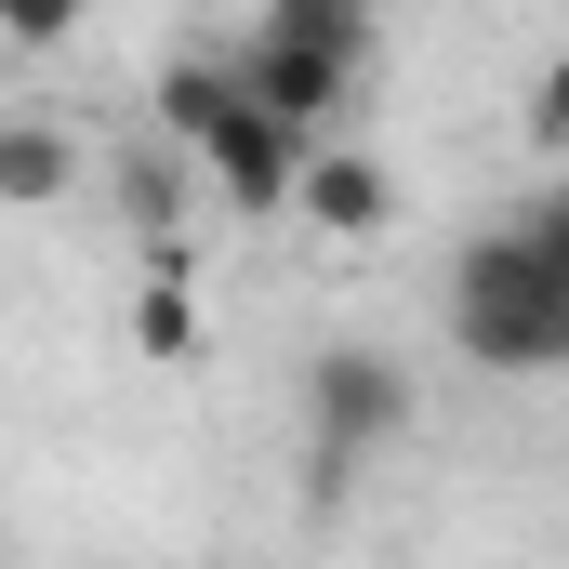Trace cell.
Instances as JSON below:
<instances>
[{
	"instance_id": "cell-1",
	"label": "cell",
	"mask_w": 569,
	"mask_h": 569,
	"mask_svg": "<svg viewBox=\"0 0 569 569\" xmlns=\"http://www.w3.org/2000/svg\"><path fill=\"white\" fill-rule=\"evenodd\" d=\"M358 67H371V13H358V0H279V13L226 53L239 107H266L291 146H331L345 93H358Z\"/></svg>"
},
{
	"instance_id": "cell-2",
	"label": "cell",
	"mask_w": 569,
	"mask_h": 569,
	"mask_svg": "<svg viewBox=\"0 0 569 569\" xmlns=\"http://www.w3.org/2000/svg\"><path fill=\"white\" fill-rule=\"evenodd\" d=\"M159 146H186V172L226 186V212H291V186H305V146L266 107H239V80L199 67V53L159 67Z\"/></svg>"
},
{
	"instance_id": "cell-3",
	"label": "cell",
	"mask_w": 569,
	"mask_h": 569,
	"mask_svg": "<svg viewBox=\"0 0 569 569\" xmlns=\"http://www.w3.org/2000/svg\"><path fill=\"white\" fill-rule=\"evenodd\" d=\"M450 345L477 371H569V291L530 266L517 226H490V239L450 252Z\"/></svg>"
},
{
	"instance_id": "cell-4",
	"label": "cell",
	"mask_w": 569,
	"mask_h": 569,
	"mask_svg": "<svg viewBox=\"0 0 569 569\" xmlns=\"http://www.w3.org/2000/svg\"><path fill=\"white\" fill-rule=\"evenodd\" d=\"M398 425H411V371L385 345H318L305 358V437H318V463H358Z\"/></svg>"
},
{
	"instance_id": "cell-5",
	"label": "cell",
	"mask_w": 569,
	"mask_h": 569,
	"mask_svg": "<svg viewBox=\"0 0 569 569\" xmlns=\"http://www.w3.org/2000/svg\"><path fill=\"white\" fill-rule=\"evenodd\" d=\"M291 212H305L318 239H385V226H398V172H385L371 146H305Z\"/></svg>"
},
{
	"instance_id": "cell-6",
	"label": "cell",
	"mask_w": 569,
	"mask_h": 569,
	"mask_svg": "<svg viewBox=\"0 0 569 569\" xmlns=\"http://www.w3.org/2000/svg\"><path fill=\"white\" fill-rule=\"evenodd\" d=\"M80 186V146H67V120H0V212H53Z\"/></svg>"
},
{
	"instance_id": "cell-7",
	"label": "cell",
	"mask_w": 569,
	"mask_h": 569,
	"mask_svg": "<svg viewBox=\"0 0 569 569\" xmlns=\"http://www.w3.org/2000/svg\"><path fill=\"white\" fill-rule=\"evenodd\" d=\"M120 212H133L146 239L172 252V226L199 212V172H186V146H133V159H120Z\"/></svg>"
},
{
	"instance_id": "cell-8",
	"label": "cell",
	"mask_w": 569,
	"mask_h": 569,
	"mask_svg": "<svg viewBox=\"0 0 569 569\" xmlns=\"http://www.w3.org/2000/svg\"><path fill=\"white\" fill-rule=\"evenodd\" d=\"M133 345H146V358H199V291L159 279V291L133 305Z\"/></svg>"
},
{
	"instance_id": "cell-9",
	"label": "cell",
	"mask_w": 569,
	"mask_h": 569,
	"mask_svg": "<svg viewBox=\"0 0 569 569\" xmlns=\"http://www.w3.org/2000/svg\"><path fill=\"white\" fill-rule=\"evenodd\" d=\"M503 226H517V239H530V266H543V279L569 291V186H543V199H517Z\"/></svg>"
},
{
	"instance_id": "cell-10",
	"label": "cell",
	"mask_w": 569,
	"mask_h": 569,
	"mask_svg": "<svg viewBox=\"0 0 569 569\" xmlns=\"http://www.w3.org/2000/svg\"><path fill=\"white\" fill-rule=\"evenodd\" d=\"M530 133L569 146V53H543V80H530Z\"/></svg>"
},
{
	"instance_id": "cell-11",
	"label": "cell",
	"mask_w": 569,
	"mask_h": 569,
	"mask_svg": "<svg viewBox=\"0 0 569 569\" xmlns=\"http://www.w3.org/2000/svg\"><path fill=\"white\" fill-rule=\"evenodd\" d=\"M0 27H13L27 53H67V27H80V13H53V0H27V13H0Z\"/></svg>"
}]
</instances>
